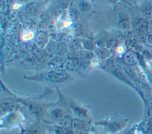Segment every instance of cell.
Segmentation results:
<instances>
[{
	"mask_svg": "<svg viewBox=\"0 0 152 134\" xmlns=\"http://www.w3.org/2000/svg\"><path fill=\"white\" fill-rule=\"evenodd\" d=\"M69 78V75L64 70H55L48 72L43 73L37 74L33 77H28V79H31L37 81L50 82L53 83H60L66 80Z\"/></svg>",
	"mask_w": 152,
	"mask_h": 134,
	"instance_id": "1",
	"label": "cell"
},
{
	"mask_svg": "<svg viewBox=\"0 0 152 134\" xmlns=\"http://www.w3.org/2000/svg\"><path fill=\"white\" fill-rule=\"evenodd\" d=\"M113 74L119 80H120L121 81H122L124 83H126L128 86H131L132 88L134 89L138 93H140L139 90L137 89V88L135 85L134 83L129 79V77L127 76V74L125 73L124 70H122L121 68H116V69H115L113 71Z\"/></svg>",
	"mask_w": 152,
	"mask_h": 134,
	"instance_id": "2",
	"label": "cell"
},
{
	"mask_svg": "<svg viewBox=\"0 0 152 134\" xmlns=\"http://www.w3.org/2000/svg\"><path fill=\"white\" fill-rule=\"evenodd\" d=\"M123 61L126 66H134L136 65L138 62L137 53L133 51H126L124 54Z\"/></svg>",
	"mask_w": 152,
	"mask_h": 134,
	"instance_id": "3",
	"label": "cell"
},
{
	"mask_svg": "<svg viewBox=\"0 0 152 134\" xmlns=\"http://www.w3.org/2000/svg\"><path fill=\"white\" fill-rule=\"evenodd\" d=\"M35 42L40 47L48 43L49 42L48 32L43 30L39 31L35 36Z\"/></svg>",
	"mask_w": 152,
	"mask_h": 134,
	"instance_id": "4",
	"label": "cell"
},
{
	"mask_svg": "<svg viewBox=\"0 0 152 134\" xmlns=\"http://www.w3.org/2000/svg\"><path fill=\"white\" fill-rule=\"evenodd\" d=\"M124 70L127 74V76L129 77V79L134 83H137L138 82L139 77L134 66H125L124 68Z\"/></svg>",
	"mask_w": 152,
	"mask_h": 134,
	"instance_id": "5",
	"label": "cell"
},
{
	"mask_svg": "<svg viewBox=\"0 0 152 134\" xmlns=\"http://www.w3.org/2000/svg\"><path fill=\"white\" fill-rule=\"evenodd\" d=\"M75 5L80 12L85 13L89 11L91 9V4L87 0H77Z\"/></svg>",
	"mask_w": 152,
	"mask_h": 134,
	"instance_id": "6",
	"label": "cell"
},
{
	"mask_svg": "<svg viewBox=\"0 0 152 134\" xmlns=\"http://www.w3.org/2000/svg\"><path fill=\"white\" fill-rule=\"evenodd\" d=\"M94 54L99 58L104 59L110 56V52L108 49L104 48H99L94 51Z\"/></svg>",
	"mask_w": 152,
	"mask_h": 134,
	"instance_id": "7",
	"label": "cell"
},
{
	"mask_svg": "<svg viewBox=\"0 0 152 134\" xmlns=\"http://www.w3.org/2000/svg\"><path fill=\"white\" fill-rule=\"evenodd\" d=\"M80 13V11L78 10V9L77 8L75 4H72L69 6V10H68V14L71 19L76 20L78 18Z\"/></svg>",
	"mask_w": 152,
	"mask_h": 134,
	"instance_id": "8",
	"label": "cell"
},
{
	"mask_svg": "<svg viewBox=\"0 0 152 134\" xmlns=\"http://www.w3.org/2000/svg\"><path fill=\"white\" fill-rule=\"evenodd\" d=\"M142 12L147 18H152V5L148 4L143 7Z\"/></svg>",
	"mask_w": 152,
	"mask_h": 134,
	"instance_id": "9",
	"label": "cell"
},
{
	"mask_svg": "<svg viewBox=\"0 0 152 134\" xmlns=\"http://www.w3.org/2000/svg\"><path fill=\"white\" fill-rule=\"evenodd\" d=\"M35 36L36 35L33 31L27 29L24 31V32H23L22 35V39L25 41H27L33 39L35 37Z\"/></svg>",
	"mask_w": 152,
	"mask_h": 134,
	"instance_id": "10",
	"label": "cell"
},
{
	"mask_svg": "<svg viewBox=\"0 0 152 134\" xmlns=\"http://www.w3.org/2000/svg\"><path fill=\"white\" fill-rule=\"evenodd\" d=\"M58 45L53 40H50L47 43V48L51 53H55L57 52Z\"/></svg>",
	"mask_w": 152,
	"mask_h": 134,
	"instance_id": "11",
	"label": "cell"
},
{
	"mask_svg": "<svg viewBox=\"0 0 152 134\" xmlns=\"http://www.w3.org/2000/svg\"><path fill=\"white\" fill-rule=\"evenodd\" d=\"M81 46V43L77 39H74L72 40L69 45V49L72 51H77L80 47Z\"/></svg>",
	"mask_w": 152,
	"mask_h": 134,
	"instance_id": "12",
	"label": "cell"
},
{
	"mask_svg": "<svg viewBox=\"0 0 152 134\" xmlns=\"http://www.w3.org/2000/svg\"><path fill=\"white\" fill-rule=\"evenodd\" d=\"M118 26L122 30H127L130 27V24L128 19H122L119 22Z\"/></svg>",
	"mask_w": 152,
	"mask_h": 134,
	"instance_id": "13",
	"label": "cell"
},
{
	"mask_svg": "<svg viewBox=\"0 0 152 134\" xmlns=\"http://www.w3.org/2000/svg\"><path fill=\"white\" fill-rule=\"evenodd\" d=\"M37 8V3L36 2H31L29 4H28L25 9L26 11L30 14H32L33 13H34L36 11V10Z\"/></svg>",
	"mask_w": 152,
	"mask_h": 134,
	"instance_id": "14",
	"label": "cell"
},
{
	"mask_svg": "<svg viewBox=\"0 0 152 134\" xmlns=\"http://www.w3.org/2000/svg\"><path fill=\"white\" fill-rule=\"evenodd\" d=\"M71 126L75 130H82L84 127V124L82 121L78 119H74L72 121Z\"/></svg>",
	"mask_w": 152,
	"mask_h": 134,
	"instance_id": "15",
	"label": "cell"
},
{
	"mask_svg": "<svg viewBox=\"0 0 152 134\" xmlns=\"http://www.w3.org/2000/svg\"><path fill=\"white\" fill-rule=\"evenodd\" d=\"M72 121V120H71V119L70 117H65V118L61 119V121H59V124L61 126H62L63 127H69L71 126Z\"/></svg>",
	"mask_w": 152,
	"mask_h": 134,
	"instance_id": "16",
	"label": "cell"
},
{
	"mask_svg": "<svg viewBox=\"0 0 152 134\" xmlns=\"http://www.w3.org/2000/svg\"><path fill=\"white\" fill-rule=\"evenodd\" d=\"M52 116L56 120H61L62 117V110L59 108L54 109L51 112Z\"/></svg>",
	"mask_w": 152,
	"mask_h": 134,
	"instance_id": "17",
	"label": "cell"
},
{
	"mask_svg": "<svg viewBox=\"0 0 152 134\" xmlns=\"http://www.w3.org/2000/svg\"><path fill=\"white\" fill-rule=\"evenodd\" d=\"M62 58L59 57H54L50 62V64L52 65L53 67H58L61 64H62Z\"/></svg>",
	"mask_w": 152,
	"mask_h": 134,
	"instance_id": "18",
	"label": "cell"
},
{
	"mask_svg": "<svg viewBox=\"0 0 152 134\" xmlns=\"http://www.w3.org/2000/svg\"><path fill=\"white\" fill-rule=\"evenodd\" d=\"M56 2L58 6L63 10L69 6L70 0H56Z\"/></svg>",
	"mask_w": 152,
	"mask_h": 134,
	"instance_id": "19",
	"label": "cell"
},
{
	"mask_svg": "<svg viewBox=\"0 0 152 134\" xmlns=\"http://www.w3.org/2000/svg\"><path fill=\"white\" fill-rule=\"evenodd\" d=\"M82 43H83V47L87 50H91L93 49L94 46H93V42L89 39H87L84 40V42H82Z\"/></svg>",
	"mask_w": 152,
	"mask_h": 134,
	"instance_id": "20",
	"label": "cell"
},
{
	"mask_svg": "<svg viewBox=\"0 0 152 134\" xmlns=\"http://www.w3.org/2000/svg\"><path fill=\"white\" fill-rule=\"evenodd\" d=\"M11 107H12V104L10 102L7 101L2 102V103H1V111H7V110L10 109Z\"/></svg>",
	"mask_w": 152,
	"mask_h": 134,
	"instance_id": "21",
	"label": "cell"
},
{
	"mask_svg": "<svg viewBox=\"0 0 152 134\" xmlns=\"http://www.w3.org/2000/svg\"><path fill=\"white\" fill-rule=\"evenodd\" d=\"M9 10V6L6 4H4L1 5V11L2 13L5 14V13H7L8 11Z\"/></svg>",
	"mask_w": 152,
	"mask_h": 134,
	"instance_id": "22",
	"label": "cell"
},
{
	"mask_svg": "<svg viewBox=\"0 0 152 134\" xmlns=\"http://www.w3.org/2000/svg\"><path fill=\"white\" fill-rule=\"evenodd\" d=\"M146 32L148 34H152V21H150L147 23Z\"/></svg>",
	"mask_w": 152,
	"mask_h": 134,
	"instance_id": "23",
	"label": "cell"
},
{
	"mask_svg": "<svg viewBox=\"0 0 152 134\" xmlns=\"http://www.w3.org/2000/svg\"><path fill=\"white\" fill-rule=\"evenodd\" d=\"M146 42L150 46L152 47V34H148L147 35Z\"/></svg>",
	"mask_w": 152,
	"mask_h": 134,
	"instance_id": "24",
	"label": "cell"
},
{
	"mask_svg": "<svg viewBox=\"0 0 152 134\" xmlns=\"http://www.w3.org/2000/svg\"><path fill=\"white\" fill-rule=\"evenodd\" d=\"M75 134H86V133L82 130H75Z\"/></svg>",
	"mask_w": 152,
	"mask_h": 134,
	"instance_id": "25",
	"label": "cell"
},
{
	"mask_svg": "<svg viewBox=\"0 0 152 134\" xmlns=\"http://www.w3.org/2000/svg\"><path fill=\"white\" fill-rule=\"evenodd\" d=\"M107 1H108V2H109L111 3V4H115L116 3H117V2H118V0H107Z\"/></svg>",
	"mask_w": 152,
	"mask_h": 134,
	"instance_id": "26",
	"label": "cell"
},
{
	"mask_svg": "<svg viewBox=\"0 0 152 134\" xmlns=\"http://www.w3.org/2000/svg\"><path fill=\"white\" fill-rule=\"evenodd\" d=\"M150 68H151V70H152V61L150 62Z\"/></svg>",
	"mask_w": 152,
	"mask_h": 134,
	"instance_id": "27",
	"label": "cell"
},
{
	"mask_svg": "<svg viewBox=\"0 0 152 134\" xmlns=\"http://www.w3.org/2000/svg\"><path fill=\"white\" fill-rule=\"evenodd\" d=\"M34 1V2H39V1H41V0H33Z\"/></svg>",
	"mask_w": 152,
	"mask_h": 134,
	"instance_id": "28",
	"label": "cell"
}]
</instances>
